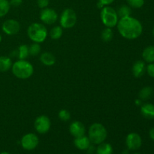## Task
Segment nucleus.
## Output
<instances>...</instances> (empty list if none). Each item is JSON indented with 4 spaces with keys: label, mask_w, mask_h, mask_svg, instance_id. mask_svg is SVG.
<instances>
[{
    "label": "nucleus",
    "mask_w": 154,
    "mask_h": 154,
    "mask_svg": "<svg viewBox=\"0 0 154 154\" xmlns=\"http://www.w3.org/2000/svg\"><path fill=\"white\" fill-rule=\"evenodd\" d=\"M117 29L122 37L129 40L138 38L143 32V26L136 18L132 17L120 18L117 24Z\"/></svg>",
    "instance_id": "obj_1"
},
{
    "label": "nucleus",
    "mask_w": 154,
    "mask_h": 154,
    "mask_svg": "<svg viewBox=\"0 0 154 154\" xmlns=\"http://www.w3.org/2000/svg\"><path fill=\"white\" fill-rule=\"evenodd\" d=\"M12 73L16 78L25 80L29 78L34 73V68L31 63L26 60H19L11 66Z\"/></svg>",
    "instance_id": "obj_2"
},
{
    "label": "nucleus",
    "mask_w": 154,
    "mask_h": 154,
    "mask_svg": "<svg viewBox=\"0 0 154 154\" xmlns=\"http://www.w3.org/2000/svg\"><path fill=\"white\" fill-rule=\"evenodd\" d=\"M29 38L35 43H42L48 37V30L45 25L39 23H33L27 29Z\"/></svg>",
    "instance_id": "obj_3"
},
{
    "label": "nucleus",
    "mask_w": 154,
    "mask_h": 154,
    "mask_svg": "<svg viewBox=\"0 0 154 154\" xmlns=\"http://www.w3.org/2000/svg\"><path fill=\"white\" fill-rule=\"evenodd\" d=\"M89 139L93 144H99L105 141L108 135L107 129L99 123H95L89 129Z\"/></svg>",
    "instance_id": "obj_4"
},
{
    "label": "nucleus",
    "mask_w": 154,
    "mask_h": 154,
    "mask_svg": "<svg viewBox=\"0 0 154 154\" xmlns=\"http://www.w3.org/2000/svg\"><path fill=\"white\" fill-rule=\"evenodd\" d=\"M101 20L106 27L113 28L116 26L118 23L119 17L117 11L111 6H105L102 8L100 13Z\"/></svg>",
    "instance_id": "obj_5"
},
{
    "label": "nucleus",
    "mask_w": 154,
    "mask_h": 154,
    "mask_svg": "<svg viewBox=\"0 0 154 154\" xmlns=\"http://www.w3.org/2000/svg\"><path fill=\"white\" fill-rule=\"evenodd\" d=\"M60 26L63 29H70L75 26L77 23V14L72 8H66L60 15Z\"/></svg>",
    "instance_id": "obj_6"
},
{
    "label": "nucleus",
    "mask_w": 154,
    "mask_h": 154,
    "mask_svg": "<svg viewBox=\"0 0 154 154\" xmlns=\"http://www.w3.org/2000/svg\"><path fill=\"white\" fill-rule=\"evenodd\" d=\"M51 120L46 115H41L35 119L34 127L35 130L40 134H45L51 129Z\"/></svg>",
    "instance_id": "obj_7"
},
{
    "label": "nucleus",
    "mask_w": 154,
    "mask_h": 154,
    "mask_svg": "<svg viewBox=\"0 0 154 154\" xmlns=\"http://www.w3.org/2000/svg\"><path fill=\"white\" fill-rule=\"evenodd\" d=\"M40 20L42 23L47 25H52L58 20V14L54 9L45 8L40 13Z\"/></svg>",
    "instance_id": "obj_8"
},
{
    "label": "nucleus",
    "mask_w": 154,
    "mask_h": 154,
    "mask_svg": "<svg viewBox=\"0 0 154 154\" xmlns=\"http://www.w3.org/2000/svg\"><path fill=\"white\" fill-rule=\"evenodd\" d=\"M21 146L26 150H32L39 143L38 137L34 133L26 134L21 139Z\"/></svg>",
    "instance_id": "obj_9"
},
{
    "label": "nucleus",
    "mask_w": 154,
    "mask_h": 154,
    "mask_svg": "<svg viewBox=\"0 0 154 154\" xmlns=\"http://www.w3.org/2000/svg\"><path fill=\"white\" fill-rule=\"evenodd\" d=\"M2 31L8 35H14L19 32L20 25L16 20L9 19L5 21L2 26Z\"/></svg>",
    "instance_id": "obj_10"
},
{
    "label": "nucleus",
    "mask_w": 154,
    "mask_h": 154,
    "mask_svg": "<svg viewBox=\"0 0 154 154\" xmlns=\"http://www.w3.org/2000/svg\"><path fill=\"white\" fill-rule=\"evenodd\" d=\"M126 144L129 150H136L141 147L142 144V140L138 133L131 132L126 137Z\"/></svg>",
    "instance_id": "obj_11"
},
{
    "label": "nucleus",
    "mask_w": 154,
    "mask_h": 154,
    "mask_svg": "<svg viewBox=\"0 0 154 154\" xmlns=\"http://www.w3.org/2000/svg\"><path fill=\"white\" fill-rule=\"evenodd\" d=\"M69 132L75 138L85 135L86 128L80 121H73L69 126Z\"/></svg>",
    "instance_id": "obj_12"
},
{
    "label": "nucleus",
    "mask_w": 154,
    "mask_h": 154,
    "mask_svg": "<svg viewBox=\"0 0 154 154\" xmlns=\"http://www.w3.org/2000/svg\"><path fill=\"white\" fill-rule=\"evenodd\" d=\"M132 74L135 78H141L144 75L146 72V66L144 62L138 60L132 66Z\"/></svg>",
    "instance_id": "obj_13"
},
{
    "label": "nucleus",
    "mask_w": 154,
    "mask_h": 154,
    "mask_svg": "<svg viewBox=\"0 0 154 154\" xmlns=\"http://www.w3.org/2000/svg\"><path fill=\"white\" fill-rule=\"evenodd\" d=\"M74 144H75V147L79 149V150H87V148L91 144V141L89 139L88 137L83 135L81 137L75 138V141H74Z\"/></svg>",
    "instance_id": "obj_14"
},
{
    "label": "nucleus",
    "mask_w": 154,
    "mask_h": 154,
    "mask_svg": "<svg viewBox=\"0 0 154 154\" xmlns=\"http://www.w3.org/2000/svg\"><path fill=\"white\" fill-rule=\"evenodd\" d=\"M141 113L144 118L153 120L154 119V105L151 103L143 104L141 106Z\"/></svg>",
    "instance_id": "obj_15"
},
{
    "label": "nucleus",
    "mask_w": 154,
    "mask_h": 154,
    "mask_svg": "<svg viewBox=\"0 0 154 154\" xmlns=\"http://www.w3.org/2000/svg\"><path fill=\"white\" fill-rule=\"evenodd\" d=\"M40 61L46 66H52L56 63V57L50 52H44L40 56Z\"/></svg>",
    "instance_id": "obj_16"
},
{
    "label": "nucleus",
    "mask_w": 154,
    "mask_h": 154,
    "mask_svg": "<svg viewBox=\"0 0 154 154\" xmlns=\"http://www.w3.org/2000/svg\"><path fill=\"white\" fill-rule=\"evenodd\" d=\"M11 59L8 57L1 56L0 57V72H5L11 69Z\"/></svg>",
    "instance_id": "obj_17"
},
{
    "label": "nucleus",
    "mask_w": 154,
    "mask_h": 154,
    "mask_svg": "<svg viewBox=\"0 0 154 154\" xmlns=\"http://www.w3.org/2000/svg\"><path fill=\"white\" fill-rule=\"evenodd\" d=\"M142 57L147 63H154V46H148L143 51Z\"/></svg>",
    "instance_id": "obj_18"
},
{
    "label": "nucleus",
    "mask_w": 154,
    "mask_h": 154,
    "mask_svg": "<svg viewBox=\"0 0 154 154\" xmlns=\"http://www.w3.org/2000/svg\"><path fill=\"white\" fill-rule=\"evenodd\" d=\"M153 94V90L151 87H144L140 90L138 97L141 100H147L150 99Z\"/></svg>",
    "instance_id": "obj_19"
},
{
    "label": "nucleus",
    "mask_w": 154,
    "mask_h": 154,
    "mask_svg": "<svg viewBox=\"0 0 154 154\" xmlns=\"http://www.w3.org/2000/svg\"><path fill=\"white\" fill-rule=\"evenodd\" d=\"M97 154H112L113 147L108 143H101L96 149Z\"/></svg>",
    "instance_id": "obj_20"
},
{
    "label": "nucleus",
    "mask_w": 154,
    "mask_h": 154,
    "mask_svg": "<svg viewBox=\"0 0 154 154\" xmlns=\"http://www.w3.org/2000/svg\"><path fill=\"white\" fill-rule=\"evenodd\" d=\"M117 13L119 18H123L126 17L131 16L132 10H131L130 6L123 5H121L120 7L118 8V9H117Z\"/></svg>",
    "instance_id": "obj_21"
},
{
    "label": "nucleus",
    "mask_w": 154,
    "mask_h": 154,
    "mask_svg": "<svg viewBox=\"0 0 154 154\" xmlns=\"http://www.w3.org/2000/svg\"><path fill=\"white\" fill-rule=\"evenodd\" d=\"M17 58L19 60H26L29 55V46L26 45H20L19 48L17 49Z\"/></svg>",
    "instance_id": "obj_22"
},
{
    "label": "nucleus",
    "mask_w": 154,
    "mask_h": 154,
    "mask_svg": "<svg viewBox=\"0 0 154 154\" xmlns=\"http://www.w3.org/2000/svg\"><path fill=\"white\" fill-rule=\"evenodd\" d=\"M63 27L61 26H56L53 27L50 31V37L54 40H57L60 39L62 37L63 33Z\"/></svg>",
    "instance_id": "obj_23"
},
{
    "label": "nucleus",
    "mask_w": 154,
    "mask_h": 154,
    "mask_svg": "<svg viewBox=\"0 0 154 154\" xmlns=\"http://www.w3.org/2000/svg\"><path fill=\"white\" fill-rule=\"evenodd\" d=\"M113 37H114V32H113L112 29L109 28V27H106L105 29H104L101 33V38L105 42H111Z\"/></svg>",
    "instance_id": "obj_24"
},
{
    "label": "nucleus",
    "mask_w": 154,
    "mask_h": 154,
    "mask_svg": "<svg viewBox=\"0 0 154 154\" xmlns=\"http://www.w3.org/2000/svg\"><path fill=\"white\" fill-rule=\"evenodd\" d=\"M11 5L8 0H0V17H3L8 13Z\"/></svg>",
    "instance_id": "obj_25"
},
{
    "label": "nucleus",
    "mask_w": 154,
    "mask_h": 154,
    "mask_svg": "<svg viewBox=\"0 0 154 154\" xmlns=\"http://www.w3.org/2000/svg\"><path fill=\"white\" fill-rule=\"evenodd\" d=\"M41 46L39 43H34L32 44L29 47V55L31 56H37L40 54L41 52Z\"/></svg>",
    "instance_id": "obj_26"
},
{
    "label": "nucleus",
    "mask_w": 154,
    "mask_h": 154,
    "mask_svg": "<svg viewBox=\"0 0 154 154\" xmlns=\"http://www.w3.org/2000/svg\"><path fill=\"white\" fill-rule=\"evenodd\" d=\"M59 118L62 120V121H69L71 118V114L68 110L66 109H62L59 111Z\"/></svg>",
    "instance_id": "obj_27"
},
{
    "label": "nucleus",
    "mask_w": 154,
    "mask_h": 154,
    "mask_svg": "<svg viewBox=\"0 0 154 154\" xmlns=\"http://www.w3.org/2000/svg\"><path fill=\"white\" fill-rule=\"evenodd\" d=\"M129 6L134 8H140L144 4V0H127Z\"/></svg>",
    "instance_id": "obj_28"
},
{
    "label": "nucleus",
    "mask_w": 154,
    "mask_h": 154,
    "mask_svg": "<svg viewBox=\"0 0 154 154\" xmlns=\"http://www.w3.org/2000/svg\"><path fill=\"white\" fill-rule=\"evenodd\" d=\"M114 0H99L97 3V6L99 8L102 9L105 6H108L109 5L112 4Z\"/></svg>",
    "instance_id": "obj_29"
},
{
    "label": "nucleus",
    "mask_w": 154,
    "mask_h": 154,
    "mask_svg": "<svg viewBox=\"0 0 154 154\" xmlns=\"http://www.w3.org/2000/svg\"><path fill=\"white\" fill-rule=\"evenodd\" d=\"M146 71H147L149 76H150L151 78H154V63H150V64L146 67Z\"/></svg>",
    "instance_id": "obj_30"
},
{
    "label": "nucleus",
    "mask_w": 154,
    "mask_h": 154,
    "mask_svg": "<svg viewBox=\"0 0 154 154\" xmlns=\"http://www.w3.org/2000/svg\"><path fill=\"white\" fill-rule=\"evenodd\" d=\"M37 4L40 8H45L49 5V0H37Z\"/></svg>",
    "instance_id": "obj_31"
},
{
    "label": "nucleus",
    "mask_w": 154,
    "mask_h": 154,
    "mask_svg": "<svg viewBox=\"0 0 154 154\" xmlns=\"http://www.w3.org/2000/svg\"><path fill=\"white\" fill-rule=\"evenodd\" d=\"M10 5L14 7H18L23 2V0H10Z\"/></svg>",
    "instance_id": "obj_32"
},
{
    "label": "nucleus",
    "mask_w": 154,
    "mask_h": 154,
    "mask_svg": "<svg viewBox=\"0 0 154 154\" xmlns=\"http://www.w3.org/2000/svg\"><path fill=\"white\" fill-rule=\"evenodd\" d=\"M87 153H88V154H93L95 152V150H96V148H95L94 146L91 145V144H90V147L87 148Z\"/></svg>",
    "instance_id": "obj_33"
},
{
    "label": "nucleus",
    "mask_w": 154,
    "mask_h": 154,
    "mask_svg": "<svg viewBox=\"0 0 154 154\" xmlns=\"http://www.w3.org/2000/svg\"><path fill=\"white\" fill-rule=\"evenodd\" d=\"M149 135H150V138L154 141V127L152 128V129H150V132H149Z\"/></svg>",
    "instance_id": "obj_34"
},
{
    "label": "nucleus",
    "mask_w": 154,
    "mask_h": 154,
    "mask_svg": "<svg viewBox=\"0 0 154 154\" xmlns=\"http://www.w3.org/2000/svg\"><path fill=\"white\" fill-rule=\"evenodd\" d=\"M135 105H138V106H141V105H142V100H141L140 99H136V100H135Z\"/></svg>",
    "instance_id": "obj_35"
},
{
    "label": "nucleus",
    "mask_w": 154,
    "mask_h": 154,
    "mask_svg": "<svg viewBox=\"0 0 154 154\" xmlns=\"http://www.w3.org/2000/svg\"><path fill=\"white\" fill-rule=\"evenodd\" d=\"M121 154H129V150H123V151L122 152V153H121Z\"/></svg>",
    "instance_id": "obj_36"
},
{
    "label": "nucleus",
    "mask_w": 154,
    "mask_h": 154,
    "mask_svg": "<svg viewBox=\"0 0 154 154\" xmlns=\"http://www.w3.org/2000/svg\"><path fill=\"white\" fill-rule=\"evenodd\" d=\"M0 154H10V153H8V152H6V151H4V152H2Z\"/></svg>",
    "instance_id": "obj_37"
},
{
    "label": "nucleus",
    "mask_w": 154,
    "mask_h": 154,
    "mask_svg": "<svg viewBox=\"0 0 154 154\" xmlns=\"http://www.w3.org/2000/svg\"><path fill=\"white\" fill-rule=\"evenodd\" d=\"M2 35H1V34H0V42H2Z\"/></svg>",
    "instance_id": "obj_38"
},
{
    "label": "nucleus",
    "mask_w": 154,
    "mask_h": 154,
    "mask_svg": "<svg viewBox=\"0 0 154 154\" xmlns=\"http://www.w3.org/2000/svg\"><path fill=\"white\" fill-rule=\"evenodd\" d=\"M153 36H154V28L153 29Z\"/></svg>",
    "instance_id": "obj_39"
},
{
    "label": "nucleus",
    "mask_w": 154,
    "mask_h": 154,
    "mask_svg": "<svg viewBox=\"0 0 154 154\" xmlns=\"http://www.w3.org/2000/svg\"><path fill=\"white\" fill-rule=\"evenodd\" d=\"M134 154H141V153H135Z\"/></svg>",
    "instance_id": "obj_40"
}]
</instances>
